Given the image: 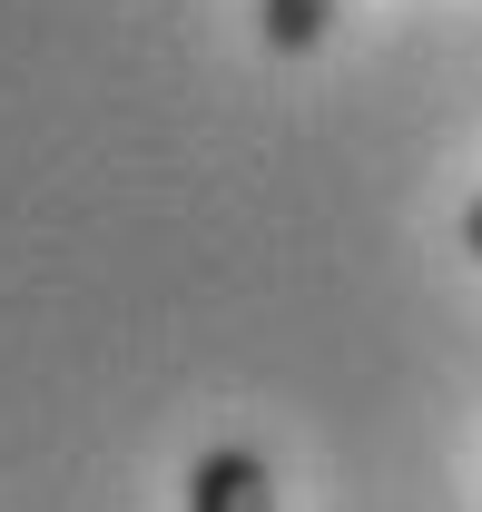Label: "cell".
I'll return each instance as SVG.
<instances>
[{"instance_id":"cell-1","label":"cell","mask_w":482,"mask_h":512,"mask_svg":"<svg viewBox=\"0 0 482 512\" xmlns=\"http://www.w3.org/2000/svg\"><path fill=\"white\" fill-rule=\"evenodd\" d=\"M187 512H276V473L246 444H207L187 463Z\"/></svg>"},{"instance_id":"cell-2","label":"cell","mask_w":482,"mask_h":512,"mask_svg":"<svg viewBox=\"0 0 482 512\" xmlns=\"http://www.w3.org/2000/svg\"><path fill=\"white\" fill-rule=\"evenodd\" d=\"M335 10H345V0H256V30H266L276 60H305V50H325Z\"/></svg>"},{"instance_id":"cell-3","label":"cell","mask_w":482,"mask_h":512,"mask_svg":"<svg viewBox=\"0 0 482 512\" xmlns=\"http://www.w3.org/2000/svg\"><path fill=\"white\" fill-rule=\"evenodd\" d=\"M453 247H463V256H473V266H482V197H473V207H463V227H453Z\"/></svg>"}]
</instances>
